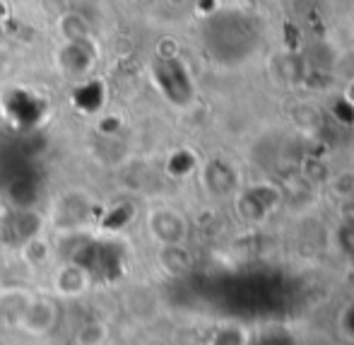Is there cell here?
<instances>
[{"label":"cell","mask_w":354,"mask_h":345,"mask_svg":"<svg viewBox=\"0 0 354 345\" xmlns=\"http://www.w3.org/2000/svg\"><path fill=\"white\" fill-rule=\"evenodd\" d=\"M53 324H56V307L48 304V299H32L19 321V328L34 333V336H44L51 331Z\"/></svg>","instance_id":"1"}]
</instances>
